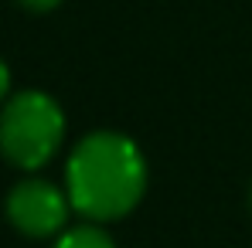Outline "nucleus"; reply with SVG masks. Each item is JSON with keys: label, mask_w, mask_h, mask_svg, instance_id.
Instances as JSON below:
<instances>
[{"label": "nucleus", "mask_w": 252, "mask_h": 248, "mask_svg": "<svg viewBox=\"0 0 252 248\" xmlns=\"http://www.w3.org/2000/svg\"><path fill=\"white\" fill-rule=\"evenodd\" d=\"M147 191V160L123 133H92L72 150L65 194L89 221H116L140 204Z\"/></svg>", "instance_id": "1"}, {"label": "nucleus", "mask_w": 252, "mask_h": 248, "mask_svg": "<svg viewBox=\"0 0 252 248\" xmlns=\"http://www.w3.org/2000/svg\"><path fill=\"white\" fill-rule=\"evenodd\" d=\"M7 92H10V68H7L3 58H0V102L7 99Z\"/></svg>", "instance_id": "6"}, {"label": "nucleus", "mask_w": 252, "mask_h": 248, "mask_svg": "<svg viewBox=\"0 0 252 248\" xmlns=\"http://www.w3.org/2000/svg\"><path fill=\"white\" fill-rule=\"evenodd\" d=\"M68 194L58 191L55 184L48 180H21L10 194H7V218L10 224L28 235V238H48V235H58L68 221Z\"/></svg>", "instance_id": "3"}, {"label": "nucleus", "mask_w": 252, "mask_h": 248, "mask_svg": "<svg viewBox=\"0 0 252 248\" xmlns=\"http://www.w3.org/2000/svg\"><path fill=\"white\" fill-rule=\"evenodd\" d=\"M55 248H116V242L99 224H75V228L58 235Z\"/></svg>", "instance_id": "4"}, {"label": "nucleus", "mask_w": 252, "mask_h": 248, "mask_svg": "<svg viewBox=\"0 0 252 248\" xmlns=\"http://www.w3.org/2000/svg\"><path fill=\"white\" fill-rule=\"evenodd\" d=\"M65 139L62 106L38 88L17 92L0 112V153L21 170L44 166Z\"/></svg>", "instance_id": "2"}, {"label": "nucleus", "mask_w": 252, "mask_h": 248, "mask_svg": "<svg viewBox=\"0 0 252 248\" xmlns=\"http://www.w3.org/2000/svg\"><path fill=\"white\" fill-rule=\"evenodd\" d=\"M249 204H252V191H249Z\"/></svg>", "instance_id": "7"}, {"label": "nucleus", "mask_w": 252, "mask_h": 248, "mask_svg": "<svg viewBox=\"0 0 252 248\" xmlns=\"http://www.w3.org/2000/svg\"><path fill=\"white\" fill-rule=\"evenodd\" d=\"M24 10H34V14H44V10H55L62 0H17Z\"/></svg>", "instance_id": "5"}]
</instances>
